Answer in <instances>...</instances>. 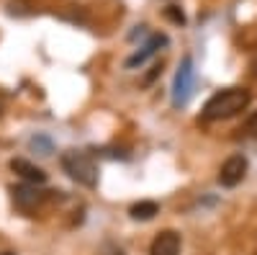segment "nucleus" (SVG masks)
<instances>
[{"label": "nucleus", "instance_id": "obj_3", "mask_svg": "<svg viewBox=\"0 0 257 255\" xmlns=\"http://www.w3.org/2000/svg\"><path fill=\"white\" fill-rule=\"evenodd\" d=\"M193 91H196V67H193V57H183V62L178 65L175 80H173V106L183 109L190 103Z\"/></svg>", "mask_w": 257, "mask_h": 255}, {"label": "nucleus", "instance_id": "obj_9", "mask_svg": "<svg viewBox=\"0 0 257 255\" xmlns=\"http://www.w3.org/2000/svg\"><path fill=\"white\" fill-rule=\"evenodd\" d=\"M128 214H132V219L147 222L155 214H160V206H157V201H139V204H134L132 209H128Z\"/></svg>", "mask_w": 257, "mask_h": 255}, {"label": "nucleus", "instance_id": "obj_13", "mask_svg": "<svg viewBox=\"0 0 257 255\" xmlns=\"http://www.w3.org/2000/svg\"><path fill=\"white\" fill-rule=\"evenodd\" d=\"M0 111H3V101H0Z\"/></svg>", "mask_w": 257, "mask_h": 255}, {"label": "nucleus", "instance_id": "obj_5", "mask_svg": "<svg viewBox=\"0 0 257 255\" xmlns=\"http://www.w3.org/2000/svg\"><path fill=\"white\" fill-rule=\"evenodd\" d=\"M13 194V204L21 211H34L41 201H44V191H39L36 183H24V186H13L11 188Z\"/></svg>", "mask_w": 257, "mask_h": 255}, {"label": "nucleus", "instance_id": "obj_12", "mask_svg": "<svg viewBox=\"0 0 257 255\" xmlns=\"http://www.w3.org/2000/svg\"><path fill=\"white\" fill-rule=\"evenodd\" d=\"M244 129H247V134H249V137H254V139H257V111H254V114L247 119Z\"/></svg>", "mask_w": 257, "mask_h": 255}, {"label": "nucleus", "instance_id": "obj_4", "mask_svg": "<svg viewBox=\"0 0 257 255\" xmlns=\"http://www.w3.org/2000/svg\"><path fill=\"white\" fill-rule=\"evenodd\" d=\"M247 157L244 155H231L224 165H221V170H219V183L224 186V188H234V186H239L242 181H244V176H247Z\"/></svg>", "mask_w": 257, "mask_h": 255}, {"label": "nucleus", "instance_id": "obj_11", "mask_svg": "<svg viewBox=\"0 0 257 255\" xmlns=\"http://www.w3.org/2000/svg\"><path fill=\"white\" fill-rule=\"evenodd\" d=\"M165 16L173 21V24H185V16H183V11L178 8V6H170V8H165Z\"/></svg>", "mask_w": 257, "mask_h": 255}, {"label": "nucleus", "instance_id": "obj_6", "mask_svg": "<svg viewBox=\"0 0 257 255\" xmlns=\"http://www.w3.org/2000/svg\"><path fill=\"white\" fill-rule=\"evenodd\" d=\"M165 44H167V36H165V34H152V36L147 39V44H144L139 52H134L132 57L126 59V67H128V70H134V67L144 65V62H147L149 57H155L157 49H162Z\"/></svg>", "mask_w": 257, "mask_h": 255}, {"label": "nucleus", "instance_id": "obj_7", "mask_svg": "<svg viewBox=\"0 0 257 255\" xmlns=\"http://www.w3.org/2000/svg\"><path fill=\"white\" fill-rule=\"evenodd\" d=\"M149 255H180V235L173 229L160 232L149 245Z\"/></svg>", "mask_w": 257, "mask_h": 255}, {"label": "nucleus", "instance_id": "obj_2", "mask_svg": "<svg viewBox=\"0 0 257 255\" xmlns=\"http://www.w3.org/2000/svg\"><path fill=\"white\" fill-rule=\"evenodd\" d=\"M62 167L72 181H77L85 188H95L98 186V165L88 152L80 150H67L62 155Z\"/></svg>", "mask_w": 257, "mask_h": 255}, {"label": "nucleus", "instance_id": "obj_1", "mask_svg": "<svg viewBox=\"0 0 257 255\" xmlns=\"http://www.w3.org/2000/svg\"><path fill=\"white\" fill-rule=\"evenodd\" d=\"M247 106H249V91L247 88H224L206 101L201 116L206 121H221V119L237 116L239 111L247 109Z\"/></svg>", "mask_w": 257, "mask_h": 255}, {"label": "nucleus", "instance_id": "obj_10", "mask_svg": "<svg viewBox=\"0 0 257 255\" xmlns=\"http://www.w3.org/2000/svg\"><path fill=\"white\" fill-rule=\"evenodd\" d=\"M31 147L36 150V147H41V155H52V142L47 137H34L31 139Z\"/></svg>", "mask_w": 257, "mask_h": 255}, {"label": "nucleus", "instance_id": "obj_8", "mask_svg": "<svg viewBox=\"0 0 257 255\" xmlns=\"http://www.w3.org/2000/svg\"><path fill=\"white\" fill-rule=\"evenodd\" d=\"M11 170L16 176H21L26 183H47V173L41 170L39 165H34V162H29V160H24V157H13L11 160Z\"/></svg>", "mask_w": 257, "mask_h": 255}]
</instances>
